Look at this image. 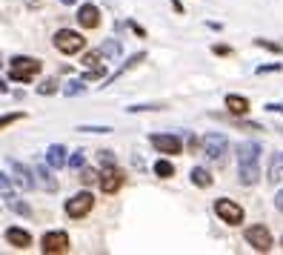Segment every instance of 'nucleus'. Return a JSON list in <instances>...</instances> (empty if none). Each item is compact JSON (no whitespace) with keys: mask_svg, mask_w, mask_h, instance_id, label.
<instances>
[{"mask_svg":"<svg viewBox=\"0 0 283 255\" xmlns=\"http://www.w3.org/2000/svg\"><path fill=\"white\" fill-rule=\"evenodd\" d=\"M261 152L258 141H243L238 146V178L243 187H254L261 181Z\"/></svg>","mask_w":283,"mask_h":255,"instance_id":"f257e3e1","label":"nucleus"},{"mask_svg":"<svg viewBox=\"0 0 283 255\" xmlns=\"http://www.w3.org/2000/svg\"><path fill=\"white\" fill-rule=\"evenodd\" d=\"M40 72H43V63L37 58H23V55H17V58L9 60V78L15 80V83H29V80H35Z\"/></svg>","mask_w":283,"mask_h":255,"instance_id":"f03ea898","label":"nucleus"},{"mask_svg":"<svg viewBox=\"0 0 283 255\" xmlns=\"http://www.w3.org/2000/svg\"><path fill=\"white\" fill-rule=\"evenodd\" d=\"M52 43L60 55H78V52L86 49V37L80 32H72V29H58L52 35Z\"/></svg>","mask_w":283,"mask_h":255,"instance_id":"7ed1b4c3","label":"nucleus"},{"mask_svg":"<svg viewBox=\"0 0 283 255\" xmlns=\"http://www.w3.org/2000/svg\"><path fill=\"white\" fill-rule=\"evenodd\" d=\"M200 146H203L206 158H209L212 164H223L226 155H229V138H226L223 132H209V135H203Z\"/></svg>","mask_w":283,"mask_h":255,"instance_id":"20e7f679","label":"nucleus"},{"mask_svg":"<svg viewBox=\"0 0 283 255\" xmlns=\"http://www.w3.org/2000/svg\"><path fill=\"white\" fill-rule=\"evenodd\" d=\"M40 249H43V255H63L72 249V238L66 229H49L40 238Z\"/></svg>","mask_w":283,"mask_h":255,"instance_id":"39448f33","label":"nucleus"},{"mask_svg":"<svg viewBox=\"0 0 283 255\" xmlns=\"http://www.w3.org/2000/svg\"><path fill=\"white\" fill-rule=\"evenodd\" d=\"M246 244L254 249V252H269V249L275 247V238H272V229L266 224H252L246 226V233H243Z\"/></svg>","mask_w":283,"mask_h":255,"instance_id":"423d86ee","label":"nucleus"},{"mask_svg":"<svg viewBox=\"0 0 283 255\" xmlns=\"http://www.w3.org/2000/svg\"><path fill=\"white\" fill-rule=\"evenodd\" d=\"M215 215L229 226H240L243 218H246L243 206H240L238 201H232V198H218V201H215Z\"/></svg>","mask_w":283,"mask_h":255,"instance_id":"0eeeda50","label":"nucleus"},{"mask_svg":"<svg viewBox=\"0 0 283 255\" xmlns=\"http://www.w3.org/2000/svg\"><path fill=\"white\" fill-rule=\"evenodd\" d=\"M92 206H94V195L89 190H83V192H78V195H72L69 198V201H66V215H69V218H86L89 212H92Z\"/></svg>","mask_w":283,"mask_h":255,"instance_id":"6e6552de","label":"nucleus"},{"mask_svg":"<svg viewBox=\"0 0 283 255\" xmlns=\"http://www.w3.org/2000/svg\"><path fill=\"white\" fill-rule=\"evenodd\" d=\"M152 146L160 155H169V158H172V155L183 152V138L174 135V132H158V135H152Z\"/></svg>","mask_w":283,"mask_h":255,"instance_id":"1a4fd4ad","label":"nucleus"},{"mask_svg":"<svg viewBox=\"0 0 283 255\" xmlns=\"http://www.w3.org/2000/svg\"><path fill=\"white\" fill-rule=\"evenodd\" d=\"M97 183H100V190L106 192V195H115V192L123 190L126 175H123V169H117V164H115V167H106V172L97 178Z\"/></svg>","mask_w":283,"mask_h":255,"instance_id":"9d476101","label":"nucleus"},{"mask_svg":"<svg viewBox=\"0 0 283 255\" xmlns=\"http://www.w3.org/2000/svg\"><path fill=\"white\" fill-rule=\"evenodd\" d=\"M9 169H12V181L20 187L23 192H32L35 190V172H32V167H26V164H20V160H9Z\"/></svg>","mask_w":283,"mask_h":255,"instance_id":"9b49d317","label":"nucleus"},{"mask_svg":"<svg viewBox=\"0 0 283 255\" xmlns=\"http://www.w3.org/2000/svg\"><path fill=\"white\" fill-rule=\"evenodd\" d=\"M32 172H35V178H37V187H40V190H46V192H58V178H55V172H52V167L49 164H46V160H40V164H35V169H32Z\"/></svg>","mask_w":283,"mask_h":255,"instance_id":"f8f14e48","label":"nucleus"},{"mask_svg":"<svg viewBox=\"0 0 283 255\" xmlns=\"http://www.w3.org/2000/svg\"><path fill=\"white\" fill-rule=\"evenodd\" d=\"M78 26L80 29H97L100 26V9L94 3H83L78 9Z\"/></svg>","mask_w":283,"mask_h":255,"instance_id":"ddd939ff","label":"nucleus"},{"mask_svg":"<svg viewBox=\"0 0 283 255\" xmlns=\"http://www.w3.org/2000/svg\"><path fill=\"white\" fill-rule=\"evenodd\" d=\"M6 244L15 249H29L32 247V233L23 226H9L6 229Z\"/></svg>","mask_w":283,"mask_h":255,"instance_id":"4468645a","label":"nucleus"},{"mask_svg":"<svg viewBox=\"0 0 283 255\" xmlns=\"http://www.w3.org/2000/svg\"><path fill=\"white\" fill-rule=\"evenodd\" d=\"M146 60V52H138V55H132V58H126L123 60V66H120V69H115V75H109V78H106V83H115L117 78H123L126 72H132V69H138L140 63H143Z\"/></svg>","mask_w":283,"mask_h":255,"instance_id":"2eb2a0df","label":"nucleus"},{"mask_svg":"<svg viewBox=\"0 0 283 255\" xmlns=\"http://www.w3.org/2000/svg\"><path fill=\"white\" fill-rule=\"evenodd\" d=\"M66 146L63 144H52L49 149H46V164H49L52 169H60V167H66Z\"/></svg>","mask_w":283,"mask_h":255,"instance_id":"dca6fc26","label":"nucleus"},{"mask_svg":"<svg viewBox=\"0 0 283 255\" xmlns=\"http://www.w3.org/2000/svg\"><path fill=\"white\" fill-rule=\"evenodd\" d=\"M226 109L240 118V115H249L252 103H249V98H243V95H226Z\"/></svg>","mask_w":283,"mask_h":255,"instance_id":"f3484780","label":"nucleus"},{"mask_svg":"<svg viewBox=\"0 0 283 255\" xmlns=\"http://www.w3.org/2000/svg\"><path fill=\"white\" fill-rule=\"evenodd\" d=\"M189 175H192V183H195V187H200V190H209L212 183H215V178H212V172L206 167H195Z\"/></svg>","mask_w":283,"mask_h":255,"instance_id":"a211bd4d","label":"nucleus"},{"mask_svg":"<svg viewBox=\"0 0 283 255\" xmlns=\"http://www.w3.org/2000/svg\"><path fill=\"white\" fill-rule=\"evenodd\" d=\"M100 55L106 60H112V63H115V60L123 55V46H120V40H106V43L100 46Z\"/></svg>","mask_w":283,"mask_h":255,"instance_id":"6ab92c4d","label":"nucleus"},{"mask_svg":"<svg viewBox=\"0 0 283 255\" xmlns=\"http://www.w3.org/2000/svg\"><path fill=\"white\" fill-rule=\"evenodd\" d=\"M152 169H155V175L158 178H174V164L169 158H158Z\"/></svg>","mask_w":283,"mask_h":255,"instance_id":"aec40b11","label":"nucleus"},{"mask_svg":"<svg viewBox=\"0 0 283 255\" xmlns=\"http://www.w3.org/2000/svg\"><path fill=\"white\" fill-rule=\"evenodd\" d=\"M66 98H78V95H86V80H69L63 89H60Z\"/></svg>","mask_w":283,"mask_h":255,"instance_id":"412c9836","label":"nucleus"},{"mask_svg":"<svg viewBox=\"0 0 283 255\" xmlns=\"http://www.w3.org/2000/svg\"><path fill=\"white\" fill-rule=\"evenodd\" d=\"M6 204H9V210L17 212V215H23V218H29V215H32V206H29V204H23L20 198H15V195L6 198Z\"/></svg>","mask_w":283,"mask_h":255,"instance_id":"4be33fe9","label":"nucleus"},{"mask_svg":"<svg viewBox=\"0 0 283 255\" xmlns=\"http://www.w3.org/2000/svg\"><path fill=\"white\" fill-rule=\"evenodd\" d=\"M15 195V183H12V178L6 175V172H0V198L6 201V198Z\"/></svg>","mask_w":283,"mask_h":255,"instance_id":"5701e85b","label":"nucleus"},{"mask_svg":"<svg viewBox=\"0 0 283 255\" xmlns=\"http://www.w3.org/2000/svg\"><path fill=\"white\" fill-rule=\"evenodd\" d=\"M78 132H86V135H109V132H115L112 126H97V124H80Z\"/></svg>","mask_w":283,"mask_h":255,"instance_id":"b1692460","label":"nucleus"},{"mask_svg":"<svg viewBox=\"0 0 283 255\" xmlns=\"http://www.w3.org/2000/svg\"><path fill=\"white\" fill-rule=\"evenodd\" d=\"M100 60H103V55H100V49H92V52H86L83 55V69H92V66H100Z\"/></svg>","mask_w":283,"mask_h":255,"instance_id":"393cba45","label":"nucleus"},{"mask_svg":"<svg viewBox=\"0 0 283 255\" xmlns=\"http://www.w3.org/2000/svg\"><path fill=\"white\" fill-rule=\"evenodd\" d=\"M155 109H163V103H132V106H126V112H132V115H138V112H155Z\"/></svg>","mask_w":283,"mask_h":255,"instance_id":"a878e982","label":"nucleus"},{"mask_svg":"<svg viewBox=\"0 0 283 255\" xmlns=\"http://www.w3.org/2000/svg\"><path fill=\"white\" fill-rule=\"evenodd\" d=\"M100 78H106V66H92V69H86L83 72V80H100Z\"/></svg>","mask_w":283,"mask_h":255,"instance_id":"bb28decb","label":"nucleus"},{"mask_svg":"<svg viewBox=\"0 0 283 255\" xmlns=\"http://www.w3.org/2000/svg\"><path fill=\"white\" fill-rule=\"evenodd\" d=\"M23 118H26V112H9V115L0 118V129H6V126L17 124V121H23Z\"/></svg>","mask_w":283,"mask_h":255,"instance_id":"cd10ccee","label":"nucleus"},{"mask_svg":"<svg viewBox=\"0 0 283 255\" xmlns=\"http://www.w3.org/2000/svg\"><path fill=\"white\" fill-rule=\"evenodd\" d=\"M66 167H72V169H83V167H86V152H74L72 158H66Z\"/></svg>","mask_w":283,"mask_h":255,"instance_id":"c85d7f7f","label":"nucleus"},{"mask_svg":"<svg viewBox=\"0 0 283 255\" xmlns=\"http://www.w3.org/2000/svg\"><path fill=\"white\" fill-rule=\"evenodd\" d=\"M97 178H100V172H97V169H80V183H83V187L94 183Z\"/></svg>","mask_w":283,"mask_h":255,"instance_id":"c756f323","label":"nucleus"},{"mask_svg":"<svg viewBox=\"0 0 283 255\" xmlns=\"http://www.w3.org/2000/svg\"><path fill=\"white\" fill-rule=\"evenodd\" d=\"M58 92V80L52 78V80H43L40 86H37V95H55Z\"/></svg>","mask_w":283,"mask_h":255,"instance_id":"7c9ffc66","label":"nucleus"},{"mask_svg":"<svg viewBox=\"0 0 283 255\" xmlns=\"http://www.w3.org/2000/svg\"><path fill=\"white\" fill-rule=\"evenodd\" d=\"M254 43L261 46V49H269V52H275V55H283V46L280 43H272V40H263V37H258Z\"/></svg>","mask_w":283,"mask_h":255,"instance_id":"2f4dec72","label":"nucleus"},{"mask_svg":"<svg viewBox=\"0 0 283 255\" xmlns=\"http://www.w3.org/2000/svg\"><path fill=\"white\" fill-rule=\"evenodd\" d=\"M97 155H100V160H103V167H115V164H117L115 152H109V149H103V152H97Z\"/></svg>","mask_w":283,"mask_h":255,"instance_id":"473e14b6","label":"nucleus"},{"mask_svg":"<svg viewBox=\"0 0 283 255\" xmlns=\"http://www.w3.org/2000/svg\"><path fill=\"white\" fill-rule=\"evenodd\" d=\"M269 175H272V178H269L272 183H275V181H280V155H277V158L272 160V172H269Z\"/></svg>","mask_w":283,"mask_h":255,"instance_id":"72a5a7b5","label":"nucleus"},{"mask_svg":"<svg viewBox=\"0 0 283 255\" xmlns=\"http://www.w3.org/2000/svg\"><path fill=\"white\" fill-rule=\"evenodd\" d=\"M283 66L280 63H269V66H258V75H266V72H280Z\"/></svg>","mask_w":283,"mask_h":255,"instance_id":"f704fd0d","label":"nucleus"},{"mask_svg":"<svg viewBox=\"0 0 283 255\" xmlns=\"http://www.w3.org/2000/svg\"><path fill=\"white\" fill-rule=\"evenodd\" d=\"M212 52H215V55H232V46H226V43H215V46H212Z\"/></svg>","mask_w":283,"mask_h":255,"instance_id":"c9c22d12","label":"nucleus"},{"mask_svg":"<svg viewBox=\"0 0 283 255\" xmlns=\"http://www.w3.org/2000/svg\"><path fill=\"white\" fill-rule=\"evenodd\" d=\"M275 210H277V212H283V190L275 195Z\"/></svg>","mask_w":283,"mask_h":255,"instance_id":"e433bc0d","label":"nucleus"},{"mask_svg":"<svg viewBox=\"0 0 283 255\" xmlns=\"http://www.w3.org/2000/svg\"><path fill=\"white\" fill-rule=\"evenodd\" d=\"M172 9L177 12V15H183V3H181V0H172Z\"/></svg>","mask_w":283,"mask_h":255,"instance_id":"4c0bfd02","label":"nucleus"},{"mask_svg":"<svg viewBox=\"0 0 283 255\" xmlns=\"http://www.w3.org/2000/svg\"><path fill=\"white\" fill-rule=\"evenodd\" d=\"M129 26H132V29H135V32H138V35H140V37H143V35H146V29H143V26H138V23H129Z\"/></svg>","mask_w":283,"mask_h":255,"instance_id":"58836bf2","label":"nucleus"},{"mask_svg":"<svg viewBox=\"0 0 283 255\" xmlns=\"http://www.w3.org/2000/svg\"><path fill=\"white\" fill-rule=\"evenodd\" d=\"M0 92H9V86H6V80L0 78Z\"/></svg>","mask_w":283,"mask_h":255,"instance_id":"ea45409f","label":"nucleus"},{"mask_svg":"<svg viewBox=\"0 0 283 255\" xmlns=\"http://www.w3.org/2000/svg\"><path fill=\"white\" fill-rule=\"evenodd\" d=\"M60 3H63V6H74V3H78V0H60Z\"/></svg>","mask_w":283,"mask_h":255,"instance_id":"a19ab883","label":"nucleus"},{"mask_svg":"<svg viewBox=\"0 0 283 255\" xmlns=\"http://www.w3.org/2000/svg\"><path fill=\"white\" fill-rule=\"evenodd\" d=\"M26 3H29V6H40V0H26Z\"/></svg>","mask_w":283,"mask_h":255,"instance_id":"79ce46f5","label":"nucleus"},{"mask_svg":"<svg viewBox=\"0 0 283 255\" xmlns=\"http://www.w3.org/2000/svg\"><path fill=\"white\" fill-rule=\"evenodd\" d=\"M280 167H283V155H280Z\"/></svg>","mask_w":283,"mask_h":255,"instance_id":"37998d69","label":"nucleus"},{"mask_svg":"<svg viewBox=\"0 0 283 255\" xmlns=\"http://www.w3.org/2000/svg\"><path fill=\"white\" fill-rule=\"evenodd\" d=\"M280 247H283V238H280Z\"/></svg>","mask_w":283,"mask_h":255,"instance_id":"c03bdc74","label":"nucleus"}]
</instances>
